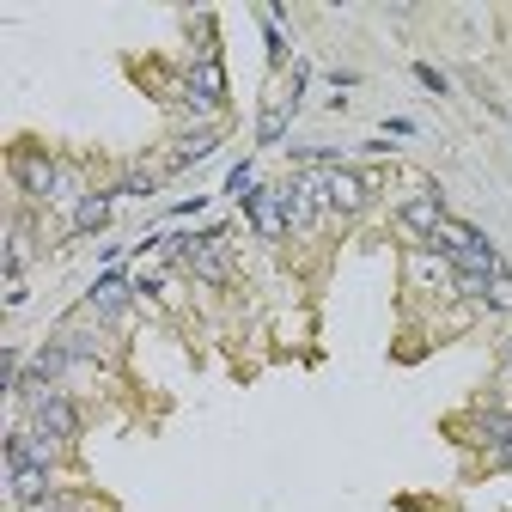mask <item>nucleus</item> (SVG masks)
Here are the masks:
<instances>
[{
    "label": "nucleus",
    "mask_w": 512,
    "mask_h": 512,
    "mask_svg": "<svg viewBox=\"0 0 512 512\" xmlns=\"http://www.w3.org/2000/svg\"><path fill=\"white\" fill-rule=\"evenodd\" d=\"M244 214L256 220V232H263V238H275V232L287 226V202L275 196V189H263V183H250V189H244Z\"/></svg>",
    "instance_id": "5"
},
{
    "label": "nucleus",
    "mask_w": 512,
    "mask_h": 512,
    "mask_svg": "<svg viewBox=\"0 0 512 512\" xmlns=\"http://www.w3.org/2000/svg\"><path fill=\"white\" fill-rule=\"evenodd\" d=\"M415 80H421V86H427V92H433V98H445V86H452V80H445V74H433V68H421V74H415Z\"/></svg>",
    "instance_id": "18"
},
{
    "label": "nucleus",
    "mask_w": 512,
    "mask_h": 512,
    "mask_svg": "<svg viewBox=\"0 0 512 512\" xmlns=\"http://www.w3.org/2000/svg\"><path fill=\"white\" fill-rule=\"evenodd\" d=\"M86 305H92V311H104V317H122V305H128V275H122V269L98 275V281H92V293H86Z\"/></svg>",
    "instance_id": "8"
},
{
    "label": "nucleus",
    "mask_w": 512,
    "mask_h": 512,
    "mask_svg": "<svg viewBox=\"0 0 512 512\" xmlns=\"http://www.w3.org/2000/svg\"><path fill=\"white\" fill-rule=\"evenodd\" d=\"M110 208H116V196H86V202H74V226L80 232H104Z\"/></svg>",
    "instance_id": "12"
},
{
    "label": "nucleus",
    "mask_w": 512,
    "mask_h": 512,
    "mask_svg": "<svg viewBox=\"0 0 512 512\" xmlns=\"http://www.w3.org/2000/svg\"><path fill=\"white\" fill-rule=\"evenodd\" d=\"M324 183H330V208H342V214H360L366 208V177L360 171H324Z\"/></svg>",
    "instance_id": "7"
},
{
    "label": "nucleus",
    "mask_w": 512,
    "mask_h": 512,
    "mask_svg": "<svg viewBox=\"0 0 512 512\" xmlns=\"http://www.w3.org/2000/svg\"><path fill=\"white\" fill-rule=\"evenodd\" d=\"M232 244H226V232H202V244H196V256H189V275H202L208 287H220L226 275H232Z\"/></svg>",
    "instance_id": "3"
},
{
    "label": "nucleus",
    "mask_w": 512,
    "mask_h": 512,
    "mask_svg": "<svg viewBox=\"0 0 512 512\" xmlns=\"http://www.w3.org/2000/svg\"><path fill=\"white\" fill-rule=\"evenodd\" d=\"M31 427H37L43 439H68V433L80 427V415H74V403H68V397H55V403H43V409H37V421H31Z\"/></svg>",
    "instance_id": "9"
},
{
    "label": "nucleus",
    "mask_w": 512,
    "mask_h": 512,
    "mask_svg": "<svg viewBox=\"0 0 512 512\" xmlns=\"http://www.w3.org/2000/svg\"><path fill=\"white\" fill-rule=\"evenodd\" d=\"M7 275H13V287H19V275H25V244H19V226L7 232Z\"/></svg>",
    "instance_id": "17"
},
{
    "label": "nucleus",
    "mask_w": 512,
    "mask_h": 512,
    "mask_svg": "<svg viewBox=\"0 0 512 512\" xmlns=\"http://www.w3.org/2000/svg\"><path fill=\"white\" fill-rule=\"evenodd\" d=\"M55 177H61V171H55L49 159H37V153H31V159H19V189H25V196H49Z\"/></svg>",
    "instance_id": "10"
},
{
    "label": "nucleus",
    "mask_w": 512,
    "mask_h": 512,
    "mask_svg": "<svg viewBox=\"0 0 512 512\" xmlns=\"http://www.w3.org/2000/svg\"><path fill=\"white\" fill-rule=\"evenodd\" d=\"M452 293H458V299H482V293H488V275H476V269H458Z\"/></svg>",
    "instance_id": "16"
},
{
    "label": "nucleus",
    "mask_w": 512,
    "mask_h": 512,
    "mask_svg": "<svg viewBox=\"0 0 512 512\" xmlns=\"http://www.w3.org/2000/svg\"><path fill=\"white\" fill-rule=\"evenodd\" d=\"M506 366H512V354H506Z\"/></svg>",
    "instance_id": "20"
},
{
    "label": "nucleus",
    "mask_w": 512,
    "mask_h": 512,
    "mask_svg": "<svg viewBox=\"0 0 512 512\" xmlns=\"http://www.w3.org/2000/svg\"><path fill=\"white\" fill-rule=\"evenodd\" d=\"M500 464H506V470H512V439H506V445H500Z\"/></svg>",
    "instance_id": "19"
},
{
    "label": "nucleus",
    "mask_w": 512,
    "mask_h": 512,
    "mask_svg": "<svg viewBox=\"0 0 512 512\" xmlns=\"http://www.w3.org/2000/svg\"><path fill=\"white\" fill-rule=\"evenodd\" d=\"M439 226H445V208H439L433 189H427L421 202H409V208H403V232H409V238H427V244H433V238H439Z\"/></svg>",
    "instance_id": "6"
},
{
    "label": "nucleus",
    "mask_w": 512,
    "mask_h": 512,
    "mask_svg": "<svg viewBox=\"0 0 512 512\" xmlns=\"http://www.w3.org/2000/svg\"><path fill=\"white\" fill-rule=\"evenodd\" d=\"M281 202H287V226H317V220H324V208H330V183H324V171H299V177H287Z\"/></svg>",
    "instance_id": "2"
},
{
    "label": "nucleus",
    "mask_w": 512,
    "mask_h": 512,
    "mask_svg": "<svg viewBox=\"0 0 512 512\" xmlns=\"http://www.w3.org/2000/svg\"><path fill=\"white\" fill-rule=\"evenodd\" d=\"M482 305H488V311H500V317H512V269H506V275H488Z\"/></svg>",
    "instance_id": "13"
},
{
    "label": "nucleus",
    "mask_w": 512,
    "mask_h": 512,
    "mask_svg": "<svg viewBox=\"0 0 512 512\" xmlns=\"http://www.w3.org/2000/svg\"><path fill=\"white\" fill-rule=\"evenodd\" d=\"M433 244L445 250V263H452V269H476V275H506L500 250H494V244H488V238H482L476 226H458V220H445Z\"/></svg>",
    "instance_id": "1"
},
{
    "label": "nucleus",
    "mask_w": 512,
    "mask_h": 512,
    "mask_svg": "<svg viewBox=\"0 0 512 512\" xmlns=\"http://www.w3.org/2000/svg\"><path fill=\"white\" fill-rule=\"evenodd\" d=\"M183 98L189 104H202V110H214V104H226V68L208 55V61H196L189 68V80H183Z\"/></svg>",
    "instance_id": "4"
},
{
    "label": "nucleus",
    "mask_w": 512,
    "mask_h": 512,
    "mask_svg": "<svg viewBox=\"0 0 512 512\" xmlns=\"http://www.w3.org/2000/svg\"><path fill=\"white\" fill-rule=\"evenodd\" d=\"M214 147H220V128H196V135L171 141V165H189V159H202V153H214Z\"/></svg>",
    "instance_id": "11"
},
{
    "label": "nucleus",
    "mask_w": 512,
    "mask_h": 512,
    "mask_svg": "<svg viewBox=\"0 0 512 512\" xmlns=\"http://www.w3.org/2000/svg\"><path fill=\"white\" fill-rule=\"evenodd\" d=\"M43 488H49V476H43V470H31V464H19V470H13V494H19V500H43Z\"/></svg>",
    "instance_id": "14"
},
{
    "label": "nucleus",
    "mask_w": 512,
    "mask_h": 512,
    "mask_svg": "<svg viewBox=\"0 0 512 512\" xmlns=\"http://www.w3.org/2000/svg\"><path fill=\"white\" fill-rule=\"evenodd\" d=\"M287 110H293V104H281V110H263V128H256V141H263V147H275V141H281Z\"/></svg>",
    "instance_id": "15"
}]
</instances>
